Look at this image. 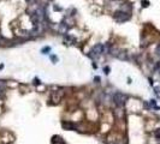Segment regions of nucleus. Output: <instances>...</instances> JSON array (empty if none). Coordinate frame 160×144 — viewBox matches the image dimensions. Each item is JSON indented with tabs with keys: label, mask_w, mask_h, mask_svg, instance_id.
Returning <instances> with one entry per match:
<instances>
[{
	"label": "nucleus",
	"mask_w": 160,
	"mask_h": 144,
	"mask_svg": "<svg viewBox=\"0 0 160 144\" xmlns=\"http://www.w3.org/2000/svg\"><path fill=\"white\" fill-rule=\"evenodd\" d=\"M112 100H113V103H114L117 107H123V106L125 105L126 100H128V96H126L125 94H123V93H116V94L113 95Z\"/></svg>",
	"instance_id": "1"
},
{
	"label": "nucleus",
	"mask_w": 160,
	"mask_h": 144,
	"mask_svg": "<svg viewBox=\"0 0 160 144\" xmlns=\"http://www.w3.org/2000/svg\"><path fill=\"white\" fill-rule=\"evenodd\" d=\"M92 53H93V55H95V58H98L99 55H101L102 53H104V45H96L94 48H93V50H92Z\"/></svg>",
	"instance_id": "2"
},
{
	"label": "nucleus",
	"mask_w": 160,
	"mask_h": 144,
	"mask_svg": "<svg viewBox=\"0 0 160 144\" xmlns=\"http://www.w3.org/2000/svg\"><path fill=\"white\" fill-rule=\"evenodd\" d=\"M63 127L69 128V130H73V128H75V127H73V125H72L71 122H63Z\"/></svg>",
	"instance_id": "3"
},
{
	"label": "nucleus",
	"mask_w": 160,
	"mask_h": 144,
	"mask_svg": "<svg viewBox=\"0 0 160 144\" xmlns=\"http://www.w3.org/2000/svg\"><path fill=\"white\" fill-rule=\"evenodd\" d=\"M156 54L160 56V45H159V46H158V48H156Z\"/></svg>",
	"instance_id": "4"
}]
</instances>
